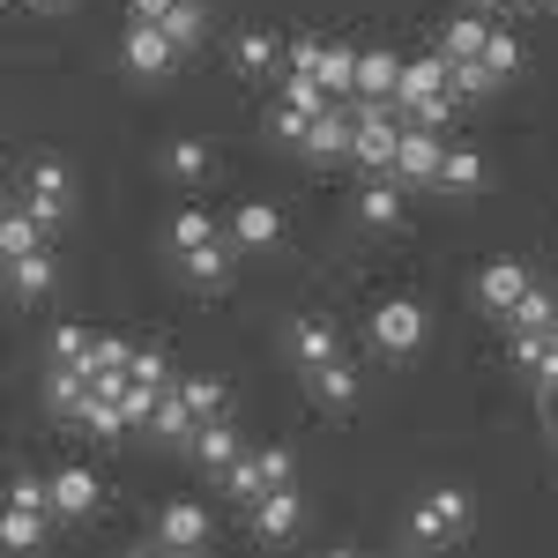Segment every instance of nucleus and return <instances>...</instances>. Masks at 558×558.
I'll list each match as a JSON object with an SVG mask.
<instances>
[{"instance_id": "f257e3e1", "label": "nucleus", "mask_w": 558, "mask_h": 558, "mask_svg": "<svg viewBox=\"0 0 558 558\" xmlns=\"http://www.w3.org/2000/svg\"><path fill=\"white\" fill-rule=\"evenodd\" d=\"M454 536H470V492L439 484L410 507V544H454Z\"/></svg>"}, {"instance_id": "f03ea898", "label": "nucleus", "mask_w": 558, "mask_h": 558, "mask_svg": "<svg viewBox=\"0 0 558 558\" xmlns=\"http://www.w3.org/2000/svg\"><path fill=\"white\" fill-rule=\"evenodd\" d=\"M365 336H373V350H380V357H417V350H425V305H417V299L373 305Z\"/></svg>"}, {"instance_id": "7ed1b4c3", "label": "nucleus", "mask_w": 558, "mask_h": 558, "mask_svg": "<svg viewBox=\"0 0 558 558\" xmlns=\"http://www.w3.org/2000/svg\"><path fill=\"white\" fill-rule=\"evenodd\" d=\"M395 142H402V112L357 97V149H350L357 172H395Z\"/></svg>"}, {"instance_id": "20e7f679", "label": "nucleus", "mask_w": 558, "mask_h": 558, "mask_svg": "<svg viewBox=\"0 0 558 558\" xmlns=\"http://www.w3.org/2000/svg\"><path fill=\"white\" fill-rule=\"evenodd\" d=\"M120 68H128L134 83H165L179 68V45L165 23H128V38H120Z\"/></svg>"}, {"instance_id": "39448f33", "label": "nucleus", "mask_w": 558, "mask_h": 558, "mask_svg": "<svg viewBox=\"0 0 558 558\" xmlns=\"http://www.w3.org/2000/svg\"><path fill=\"white\" fill-rule=\"evenodd\" d=\"M439 165H447L439 128H410V120H402V142H395V179H402V186H439Z\"/></svg>"}, {"instance_id": "423d86ee", "label": "nucleus", "mask_w": 558, "mask_h": 558, "mask_svg": "<svg viewBox=\"0 0 558 558\" xmlns=\"http://www.w3.org/2000/svg\"><path fill=\"white\" fill-rule=\"evenodd\" d=\"M246 521H254L260 544H291V536L305 529V499L291 492V484H276V492H260L254 507H246Z\"/></svg>"}, {"instance_id": "0eeeda50", "label": "nucleus", "mask_w": 558, "mask_h": 558, "mask_svg": "<svg viewBox=\"0 0 558 558\" xmlns=\"http://www.w3.org/2000/svg\"><path fill=\"white\" fill-rule=\"evenodd\" d=\"M186 454H194L209 476H223L239 454H246V439H239V425H231V417H202V425H194V439H186Z\"/></svg>"}, {"instance_id": "6e6552de", "label": "nucleus", "mask_w": 558, "mask_h": 558, "mask_svg": "<svg viewBox=\"0 0 558 558\" xmlns=\"http://www.w3.org/2000/svg\"><path fill=\"white\" fill-rule=\"evenodd\" d=\"M23 202H31L45 223H68V165H60V157H38V165L23 172Z\"/></svg>"}, {"instance_id": "1a4fd4ad", "label": "nucleus", "mask_w": 558, "mask_h": 558, "mask_svg": "<svg viewBox=\"0 0 558 558\" xmlns=\"http://www.w3.org/2000/svg\"><path fill=\"white\" fill-rule=\"evenodd\" d=\"M231 246H239V254H276V246H283V216H276V202H239V216H231Z\"/></svg>"}, {"instance_id": "9d476101", "label": "nucleus", "mask_w": 558, "mask_h": 558, "mask_svg": "<svg viewBox=\"0 0 558 558\" xmlns=\"http://www.w3.org/2000/svg\"><path fill=\"white\" fill-rule=\"evenodd\" d=\"M157 544H165V551H202V544H209V507H202V499H172V507L157 514Z\"/></svg>"}, {"instance_id": "9b49d317", "label": "nucleus", "mask_w": 558, "mask_h": 558, "mask_svg": "<svg viewBox=\"0 0 558 558\" xmlns=\"http://www.w3.org/2000/svg\"><path fill=\"white\" fill-rule=\"evenodd\" d=\"M305 149H313V157H350V149H357V105H328V112L313 120V134H305Z\"/></svg>"}, {"instance_id": "f8f14e48", "label": "nucleus", "mask_w": 558, "mask_h": 558, "mask_svg": "<svg viewBox=\"0 0 558 558\" xmlns=\"http://www.w3.org/2000/svg\"><path fill=\"white\" fill-rule=\"evenodd\" d=\"M291 357H299L305 373H313V365H328V357H343V336H336V320H320V313L291 320Z\"/></svg>"}, {"instance_id": "ddd939ff", "label": "nucleus", "mask_w": 558, "mask_h": 558, "mask_svg": "<svg viewBox=\"0 0 558 558\" xmlns=\"http://www.w3.org/2000/svg\"><path fill=\"white\" fill-rule=\"evenodd\" d=\"M395 89H402V60L395 52H357V89L350 97H373V105H395Z\"/></svg>"}, {"instance_id": "4468645a", "label": "nucleus", "mask_w": 558, "mask_h": 558, "mask_svg": "<svg viewBox=\"0 0 558 558\" xmlns=\"http://www.w3.org/2000/svg\"><path fill=\"white\" fill-rule=\"evenodd\" d=\"M357 223H365V231H402V179L357 186Z\"/></svg>"}, {"instance_id": "2eb2a0df", "label": "nucleus", "mask_w": 558, "mask_h": 558, "mask_svg": "<svg viewBox=\"0 0 558 558\" xmlns=\"http://www.w3.org/2000/svg\"><path fill=\"white\" fill-rule=\"evenodd\" d=\"M89 507H97V470H83V462H68V470H52V514L83 521Z\"/></svg>"}, {"instance_id": "dca6fc26", "label": "nucleus", "mask_w": 558, "mask_h": 558, "mask_svg": "<svg viewBox=\"0 0 558 558\" xmlns=\"http://www.w3.org/2000/svg\"><path fill=\"white\" fill-rule=\"evenodd\" d=\"M45 231H52V223H45V216L31 209V202H15V209L0 216V254H8V260L38 254V246H45Z\"/></svg>"}, {"instance_id": "f3484780", "label": "nucleus", "mask_w": 558, "mask_h": 558, "mask_svg": "<svg viewBox=\"0 0 558 558\" xmlns=\"http://www.w3.org/2000/svg\"><path fill=\"white\" fill-rule=\"evenodd\" d=\"M231 260H239V246H223V239H216V246L179 254V268H186V283H194V291H223V283H231Z\"/></svg>"}, {"instance_id": "a211bd4d", "label": "nucleus", "mask_w": 558, "mask_h": 558, "mask_svg": "<svg viewBox=\"0 0 558 558\" xmlns=\"http://www.w3.org/2000/svg\"><path fill=\"white\" fill-rule=\"evenodd\" d=\"M521 291H529V268H521V260H492V268L476 276V305H492V313H507Z\"/></svg>"}, {"instance_id": "6ab92c4d", "label": "nucleus", "mask_w": 558, "mask_h": 558, "mask_svg": "<svg viewBox=\"0 0 558 558\" xmlns=\"http://www.w3.org/2000/svg\"><path fill=\"white\" fill-rule=\"evenodd\" d=\"M305 387H313V402H320V410H350V402H357V373H350L343 357L313 365V373H305Z\"/></svg>"}, {"instance_id": "aec40b11", "label": "nucleus", "mask_w": 558, "mask_h": 558, "mask_svg": "<svg viewBox=\"0 0 558 558\" xmlns=\"http://www.w3.org/2000/svg\"><path fill=\"white\" fill-rule=\"evenodd\" d=\"M45 514H52V507H15V499H8V514H0V544H8V551H38V544H45Z\"/></svg>"}, {"instance_id": "412c9836", "label": "nucleus", "mask_w": 558, "mask_h": 558, "mask_svg": "<svg viewBox=\"0 0 558 558\" xmlns=\"http://www.w3.org/2000/svg\"><path fill=\"white\" fill-rule=\"evenodd\" d=\"M492 31H499V23H484V15H447V31H439V52H447V60H476Z\"/></svg>"}, {"instance_id": "4be33fe9", "label": "nucleus", "mask_w": 558, "mask_h": 558, "mask_svg": "<svg viewBox=\"0 0 558 558\" xmlns=\"http://www.w3.org/2000/svg\"><path fill=\"white\" fill-rule=\"evenodd\" d=\"M52 276H60V268H52V254H23V260H8V291H15V299L31 305V299H45V291H52Z\"/></svg>"}, {"instance_id": "5701e85b", "label": "nucleus", "mask_w": 558, "mask_h": 558, "mask_svg": "<svg viewBox=\"0 0 558 558\" xmlns=\"http://www.w3.org/2000/svg\"><path fill=\"white\" fill-rule=\"evenodd\" d=\"M551 320H558V299H551V291H536V283L507 305V328H514V336H529V328H536V336H551Z\"/></svg>"}, {"instance_id": "b1692460", "label": "nucleus", "mask_w": 558, "mask_h": 558, "mask_svg": "<svg viewBox=\"0 0 558 558\" xmlns=\"http://www.w3.org/2000/svg\"><path fill=\"white\" fill-rule=\"evenodd\" d=\"M231 68H239V75H276V68H283V45L268 38V31H246V38L231 45Z\"/></svg>"}, {"instance_id": "393cba45", "label": "nucleus", "mask_w": 558, "mask_h": 558, "mask_svg": "<svg viewBox=\"0 0 558 558\" xmlns=\"http://www.w3.org/2000/svg\"><path fill=\"white\" fill-rule=\"evenodd\" d=\"M45 402H52L60 417H75V410L89 402V373H83V365H52V380H45Z\"/></svg>"}, {"instance_id": "a878e982", "label": "nucleus", "mask_w": 558, "mask_h": 558, "mask_svg": "<svg viewBox=\"0 0 558 558\" xmlns=\"http://www.w3.org/2000/svg\"><path fill=\"white\" fill-rule=\"evenodd\" d=\"M216 484H223V492H231L239 507H254L260 492H276V484H268V470H260V454H239V462H231V470L216 476Z\"/></svg>"}, {"instance_id": "bb28decb", "label": "nucleus", "mask_w": 558, "mask_h": 558, "mask_svg": "<svg viewBox=\"0 0 558 558\" xmlns=\"http://www.w3.org/2000/svg\"><path fill=\"white\" fill-rule=\"evenodd\" d=\"M439 186H447V194H476V186H484V157H476V149H447Z\"/></svg>"}, {"instance_id": "cd10ccee", "label": "nucleus", "mask_w": 558, "mask_h": 558, "mask_svg": "<svg viewBox=\"0 0 558 558\" xmlns=\"http://www.w3.org/2000/svg\"><path fill=\"white\" fill-rule=\"evenodd\" d=\"M89 350H97V336H89L83 320H60L52 328V365H83L89 373Z\"/></svg>"}, {"instance_id": "c85d7f7f", "label": "nucleus", "mask_w": 558, "mask_h": 558, "mask_svg": "<svg viewBox=\"0 0 558 558\" xmlns=\"http://www.w3.org/2000/svg\"><path fill=\"white\" fill-rule=\"evenodd\" d=\"M165 239H172V254H194V246H216V223H209V209H179Z\"/></svg>"}, {"instance_id": "c756f323", "label": "nucleus", "mask_w": 558, "mask_h": 558, "mask_svg": "<svg viewBox=\"0 0 558 558\" xmlns=\"http://www.w3.org/2000/svg\"><path fill=\"white\" fill-rule=\"evenodd\" d=\"M179 395H186V410H194V417H223V402H231V387L216 380V373H202V380H179Z\"/></svg>"}, {"instance_id": "7c9ffc66", "label": "nucleus", "mask_w": 558, "mask_h": 558, "mask_svg": "<svg viewBox=\"0 0 558 558\" xmlns=\"http://www.w3.org/2000/svg\"><path fill=\"white\" fill-rule=\"evenodd\" d=\"M476 60H484V75H492V83H507V75H514V68H521V45L507 38V31H492V38H484V52H476Z\"/></svg>"}, {"instance_id": "2f4dec72", "label": "nucleus", "mask_w": 558, "mask_h": 558, "mask_svg": "<svg viewBox=\"0 0 558 558\" xmlns=\"http://www.w3.org/2000/svg\"><path fill=\"white\" fill-rule=\"evenodd\" d=\"M165 31H172V45L186 52V45H202V31H209V15H202V0H179L172 15H165Z\"/></svg>"}, {"instance_id": "473e14b6", "label": "nucleus", "mask_w": 558, "mask_h": 558, "mask_svg": "<svg viewBox=\"0 0 558 558\" xmlns=\"http://www.w3.org/2000/svg\"><path fill=\"white\" fill-rule=\"evenodd\" d=\"M165 172L186 179V186H194V179H209V149H202V142H172V149H165Z\"/></svg>"}, {"instance_id": "72a5a7b5", "label": "nucleus", "mask_w": 558, "mask_h": 558, "mask_svg": "<svg viewBox=\"0 0 558 558\" xmlns=\"http://www.w3.org/2000/svg\"><path fill=\"white\" fill-rule=\"evenodd\" d=\"M313 120H320V112H299V105H291V97H283V105H276V120H268V128H276V142H291V149H305V134H313Z\"/></svg>"}, {"instance_id": "f704fd0d", "label": "nucleus", "mask_w": 558, "mask_h": 558, "mask_svg": "<svg viewBox=\"0 0 558 558\" xmlns=\"http://www.w3.org/2000/svg\"><path fill=\"white\" fill-rule=\"evenodd\" d=\"M320 83H328V89H357V52H350V45H328V60H320Z\"/></svg>"}, {"instance_id": "c9c22d12", "label": "nucleus", "mask_w": 558, "mask_h": 558, "mask_svg": "<svg viewBox=\"0 0 558 558\" xmlns=\"http://www.w3.org/2000/svg\"><path fill=\"white\" fill-rule=\"evenodd\" d=\"M128 373H134L142 387H157V395L172 387V365H165V350H134V365H128Z\"/></svg>"}, {"instance_id": "e433bc0d", "label": "nucleus", "mask_w": 558, "mask_h": 558, "mask_svg": "<svg viewBox=\"0 0 558 558\" xmlns=\"http://www.w3.org/2000/svg\"><path fill=\"white\" fill-rule=\"evenodd\" d=\"M134 350L120 343V336H97V350H89V373H128Z\"/></svg>"}, {"instance_id": "4c0bfd02", "label": "nucleus", "mask_w": 558, "mask_h": 558, "mask_svg": "<svg viewBox=\"0 0 558 558\" xmlns=\"http://www.w3.org/2000/svg\"><path fill=\"white\" fill-rule=\"evenodd\" d=\"M179 0H128V23H165Z\"/></svg>"}, {"instance_id": "58836bf2", "label": "nucleus", "mask_w": 558, "mask_h": 558, "mask_svg": "<svg viewBox=\"0 0 558 558\" xmlns=\"http://www.w3.org/2000/svg\"><path fill=\"white\" fill-rule=\"evenodd\" d=\"M529 373H536V380H544V387H558V336H551V350H544V357H536Z\"/></svg>"}, {"instance_id": "ea45409f", "label": "nucleus", "mask_w": 558, "mask_h": 558, "mask_svg": "<svg viewBox=\"0 0 558 558\" xmlns=\"http://www.w3.org/2000/svg\"><path fill=\"white\" fill-rule=\"evenodd\" d=\"M31 8H75V0H31Z\"/></svg>"}, {"instance_id": "a19ab883", "label": "nucleus", "mask_w": 558, "mask_h": 558, "mask_svg": "<svg viewBox=\"0 0 558 558\" xmlns=\"http://www.w3.org/2000/svg\"><path fill=\"white\" fill-rule=\"evenodd\" d=\"M536 8H558V0H536Z\"/></svg>"}, {"instance_id": "79ce46f5", "label": "nucleus", "mask_w": 558, "mask_h": 558, "mask_svg": "<svg viewBox=\"0 0 558 558\" xmlns=\"http://www.w3.org/2000/svg\"><path fill=\"white\" fill-rule=\"evenodd\" d=\"M551 336H558V320H551Z\"/></svg>"}, {"instance_id": "37998d69", "label": "nucleus", "mask_w": 558, "mask_h": 558, "mask_svg": "<svg viewBox=\"0 0 558 558\" xmlns=\"http://www.w3.org/2000/svg\"><path fill=\"white\" fill-rule=\"evenodd\" d=\"M507 8H514V0H507Z\"/></svg>"}]
</instances>
